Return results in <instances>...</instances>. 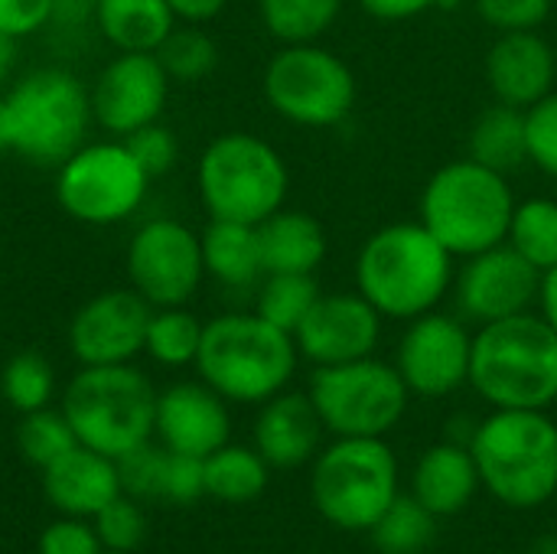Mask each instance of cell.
Instances as JSON below:
<instances>
[{
  "instance_id": "obj_28",
  "label": "cell",
  "mask_w": 557,
  "mask_h": 554,
  "mask_svg": "<svg viewBox=\"0 0 557 554\" xmlns=\"http://www.w3.org/2000/svg\"><path fill=\"white\" fill-rule=\"evenodd\" d=\"M268 464L251 447L225 444L206 457V496L222 503H251L268 487Z\"/></svg>"
},
{
  "instance_id": "obj_14",
  "label": "cell",
  "mask_w": 557,
  "mask_h": 554,
  "mask_svg": "<svg viewBox=\"0 0 557 554\" xmlns=\"http://www.w3.org/2000/svg\"><path fill=\"white\" fill-rule=\"evenodd\" d=\"M473 336L460 320L447 313H421L408 320L398 346L395 369L401 372L408 392L424 398H444L470 382Z\"/></svg>"
},
{
  "instance_id": "obj_49",
  "label": "cell",
  "mask_w": 557,
  "mask_h": 554,
  "mask_svg": "<svg viewBox=\"0 0 557 554\" xmlns=\"http://www.w3.org/2000/svg\"><path fill=\"white\" fill-rule=\"evenodd\" d=\"M13 52H16V39H10V36L0 33V85L7 82V75L13 69Z\"/></svg>"
},
{
  "instance_id": "obj_47",
  "label": "cell",
  "mask_w": 557,
  "mask_h": 554,
  "mask_svg": "<svg viewBox=\"0 0 557 554\" xmlns=\"http://www.w3.org/2000/svg\"><path fill=\"white\" fill-rule=\"evenodd\" d=\"M98 0H55L52 20L62 26H82L85 20H95Z\"/></svg>"
},
{
  "instance_id": "obj_36",
  "label": "cell",
  "mask_w": 557,
  "mask_h": 554,
  "mask_svg": "<svg viewBox=\"0 0 557 554\" xmlns=\"http://www.w3.org/2000/svg\"><path fill=\"white\" fill-rule=\"evenodd\" d=\"M16 447L33 467L46 470L49 464L65 457L72 447H78V438L62 411L39 408V411L23 415L20 428H16Z\"/></svg>"
},
{
  "instance_id": "obj_21",
  "label": "cell",
  "mask_w": 557,
  "mask_h": 554,
  "mask_svg": "<svg viewBox=\"0 0 557 554\" xmlns=\"http://www.w3.org/2000/svg\"><path fill=\"white\" fill-rule=\"evenodd\" d=\"M323 431L310 395L277 392L255 421V451L271 470H294L317 457Z\"/></svg>"
},
{
  "instance_id": "obj_35",
  "label": "cell",
  "mask_w": 557,
  "mask_h": 554,
  "mask_svg": "<svg viewBox=\"0 0 557 554\" xmlns=\"http://www.w3.org/2000/svg\"><path fill=\"white\" fill-rule=\"evenodd\" d=\"M52 389H55L52 366H49L46 356H39V353H33V349L16 353V356L3 366L0 392H3V398H7V405L16 408L20 415L49 408Z\"/></svg>"
},
{
  "instance_id": "obj_27",
  "label": "cell",
  "mask_w": 557,
  "mask_h": 554,
  "mask_svg": "<svg viewBox=\"0 0 557 554\" xmlns=\"http://www.w3.org/2000/svg\"><path fill=\"white\" fill-rule=\"evenodd\" d=\"M467 157L496 170L512 173L529 160V137H525V111L496 101L486 108L467 137Z\"/></svg>"
},
{
  "instance_id": "obj_37",
  "label": "cell",
  "mask_w": 557,
  "mask_h": 554,
  "mask_svg": "<svg viewBox=\"0 0 557 554\" xmlns=\"http://www.w3.org/2000/svg\"><path fill=\"white\" fill-rule=\"evenodd\" d=\"M114 464H117L121 493H127L134 500L160 496V490H163V467H166V447H153L150 441H144L134 451L121 454Z\"/></svg>"
},
{
  "instance_id": "obj_22",
  "label": "cell",
  "mask_w": 557,
  "mask_h": 554,
  "mask_svg": "<svg viewBox=\"0 0 557 554\" xmlns=\"http://www.w3.org/2000/svg\"><path fill=\"white\" fill-rule=\"evenodd\" d=\"M42 490H46V500L65 516H78V519L95 516L111 500L121 496L117 464L78 444L42 470Z\"/></svg>"
},
{
  "instance_id": "obj_46",
  "label": "cell",
  "mask_w": 557,
  "mask_h": 554,
  "mask_svg": "<svg viewBox=\"0 0 557 554\" xmlns=\"http://www.w3.org/2000/svg\"><path fill=\"white\" fill-rule=\"evenodd\" d=\"M173 7V13L186 23H206L212 16H219L225 10L228 0H166Z\"/></svg>"
},
{
  "instance_id": "obj_19",
  "label": "cell",
  "mask_w": 557,
  "mask_h": 554,
  "mask_svg": "<svg viewBox=\"0 0 557 554\" xmlns=\"http://www.w3.org/2000/svg\"><path fill=\"white\" fill-rule=\"evenodd\" d=\"M157 434L166 451L209 457L228 444L232 418L225 398L196 382H183L157 395Z\"/></svg>"
},
{
  "instance_id": "obj_51",
  "label": "cell",
  "mask_w": 557,
  "mask_h": 554,
  "mask_svg": "<svg viewBox=\"0 0 557 554\" xmlns=\"http://www.w3.org/2000/svg\"><path fill=\"white\" fill-rule=\"evenodd\" d=\"M529 554H557V532L542 535V539L529 549Z\"/></svg>"
},
{
  "instance_id": "obj_40",
  "label": "cell",
  "mask_w": 557,
  "mask_h": 554,
  "mask_svg": "<svg viewBox=\"0 0 557 554\" xmlns=\"http://www.w3.org/2000/svg\"><path fill=\"white\" fill-rule=\"evenodd\" d=\"M124 144H127V150L134 153V160L144 167V173H147L150 180H157V176H163L166 170H173L176 153H180V144H176V137H173V131L163 127L160 121L137 127L134 134L124 137Z\"/></svg>"
},
{
  "instance_id": "obj_16",
  "label": "cell",
  "mask_w": 557,
  "mask_h": 554,
  "mask_svg": "<svg viewBox=\"0 0 557 554\" xmlns=\"http://www.w3.org/2000/svg\"><path fill=\"white\" fill-rule=\"evenodd\" d=\"M542 294V271H535L509 242L470 255L457 274L460 310L480 327L529 313Z\"/></svg>"
},
{
  "instance_id": "obj_2",
  "label": "cell",
  "mask_w": 557,
  "mask_h": 554,
  "mask_svg": "<svg viewBox=\"0 0 557 554\" xmlns=\"http://www.w3.org/2000/svg\"><path fill=\"white\" fill-rule=\"evenodd\" d=\"M470 385L496 408L545 411L557 402V333L545 317L519 313L480 327Z\"/></svg>"
},
{
  "instance_id": "obj_50",
  "label": "cell",
  "mask_w": 557,
  "mask_h": 554,
  "mask_svg": "<svg viewBox=\"0 0 557 554\" xmlns=\"http://www.w3.org/2000/svg\"><path fill=\"white\" fill-rule=\"evenodd\" d=\"M0 153H10V118L3 98H0Z\"/></svg>"
},
{
  "instance_id": "obj_23",
  "label": "cell",
  "mask_w": 557,
  "mask_h": 554,
  "mask_svg": "<svg viewBox=\"0 0 557 554\" xmlns=\"http://www.w3.org/2000/svg\"><path fill=\"white\" fill-rule=\"evenodd\" d=\"M480 470L473 460V451L463 444H437L431 447L411 477V496L428 506L437 519L457 516L467 509V503L476 496Z\"/></svg>"
},
{
  "instance_id": "obj_3",
  "label": "cell",
  "mask_w": 557,
  "mask_h": 554,
  "mask_svg": "<svg viewBox=\"0 0 557 554\" xmlns=\"http://www.w3.org/2000/svg\"><path fill=\"white\" fill-rule=\"evenodd\" d=\"M196 369L225 402L258 405L294 379L297 343L258 313H225L202 327Z\"/></svg>"
},
{
  "instance_id": "obj_10",
  "label": "cell",
  "mask_w": 557,
  "mask_h": 554,
  "mask_svg": "<svg viewBox=\"0 0 557 554\" xmlns=\"http://www.w3.org/2000/svg\"><path fill=\"white\" fill-rule=\"evenodd\" d=\"M307 395L323 428L336 438H382L405 418L411 392L395 366L366 356L343 366H317Z\"/></svg>"
},
{
  "instance_id": "obj_26",
  "label": "cell",
  "mask_w": 557,
  "mask_h": 554,
  "mask_svg": "<svg viewBox=\"0 0 557 554\" xmlns=\"http://www.w3.org/2000/svg\"><path fill=\"white\" fill-rule=\"evenodd\" d=\"M199 238H202L206 274H212L225 287H248L264 274L258 225L212 219Z\"/></svg>"
},
{
  "instance_id": "obj_11",
  "label": "cell",
  "mask_w": 557,
  "mask_h": 554,
  "mask_svg": "<svg viewBox=\"0 0 557 554\" xmlns=\"http://www.w3.org/2000/svg\"><path fill=\"white\" fill-rule=\"evenodd\" d=\"M264 98L290 124L333 127L352 111L356 75L336 52L313 42H294L268 62Z\"/></svg>"
},
{
  "instance_id": "obj_45",
  "label": "cell",
  "mask_w": 557,
  "mask_h": 554,
  "mask_svg": "<svg viewBox=\"0 0 557 554\" xmlns=\"http://www.w3.org/2000/svg\"><path fill=\"white\" fill-rule=\"evenodd\" d=\"M359 7L375 20H411L424 10H434L437 0H359Z\"/></svg>"
},
{
  "instance_id": "obj_41",
  "label": "cell",
  "mask_w": 557,
  "mask_h": 554,
  "mask_svg": "<svg viewBox=\"0 0 557 554\" xmlns=\"http://www.w3.org/2000/svg\"><path fill=\"white\" fill-rule=\"evenodd\" d=\"M473 3L476 13L499 33L539 29L552 13V0H473Z\"/></svg>"
},
{
  "instance_id": "obj_32",
  "label": "cell",
  "mask_w": 557,
  "mask_h": 554,
  "mask_svg": "<svg viewBox=\"0 0 557 554\" xmlns=\"http://www.w3.org/2000/svg\"><path fill=\"white\" fill-rule=\"evenodd\" d=\"M202 327L206 323H199L183 307H157L147 323L144 353L160 366H189L199 356Z\"/></svg>"
},
{
  "instance_id": "obj_13",
  "label": "cell",
  "mask_w": 557,
  "mask_h": 554,
  "mask_svg": "<svg viewBox=\"0 0 557 554\" xmlns=\"http://www.w3.org/2000/svg\"><path fill=\"white\" fill-rule=\"evenodd\" d=\"M127 274L150 307H183L206 274L202 238L176 219H150L127 245Z\"/></svg>"
},
{
  "instance_id": "obj_34",
  "label": "cell",
  "mask_w": 557,
  "mask_h": 554,
  "mask_svg": "<svg viewBox=\"0 0 557 554\" xmlns=\"http://www.w3.org/2000/svg\"><path fill=\"white\" fill-rule=\"evenodd\" d=\"M157 59L170 75V82H199L215 69L219 46L206 29L186 23V26H173V33L157 46Z\"/></svg>"
},
{
  "instance_id": "obj_33",
  "label": "cell",
  "mask_w": 557,
  "mask_h": 554,
  "mask_svg": "<svg viewBox=\"0 0 557 554\" xmlns=\"http://www.w3.org/2000/svg\"><path fill=\"white\" fill-rule=\"evenodd\" d=\"M317 297H320V287L313 274H268V281L261 284L255 313L268 320L271 327L294 336L304 317L310 313V307L317 304Z\"/></svg>"
},
{
  "instance_id": "obj_20",
  "label": "cell",
  "mask_w": 557,
  "mask_h": 554,
  "mask_svg": "<svg viewBox=\"0 0 557 554\" xmlns=\"http://www.w3.org/2000/svg\"><path fill=\"white\" fill-rule=\"evenodd\" d=\"M557 75L555 49L535 33H499V39L486 52V82L496 101L512 108H532L545 95H552Z\"/></svg>"
},
{
  "instance_id": "obj_15",
  "label": "cell",
  "mask_w": 557,
  "mask_h": 554,
  "mask_svg": "<svg viewBox=\"0 0 557 554\" xmlns=\"http://www.w3.org/2000/svg\"><path fill=\"white\" fill-rule=\"evenodd\" d=\"M170 95V75L163 72L157 52H121L95 78L91 118L117 137L153 124L163 114Z\"/></svg>"
},
{
  "instance_id": "obj_52",
  "label": "cell",
  "mask_w": 557,
  "mask_h": 554,
  "mask_svg": "<svg viewBox=\"0 0 557 554\" xmlns=\"http://www.w3.org/2000/svg\"><path fill=\"white\" fill-rule=\"evenodd\" d=\"M101 554H134V552H108V549H104V552Z\"/></svg>"
},
{
  "instance_id": "obj_6",
  "label": "cell",
  "mask_w": 557,
  "mask_h": 554,
  "mask_svg": "<svg viewBox=\"0 0 557 554\" xmlns=\"http://www.w3.org/2000/svg\"><path fill=\"white\" fill-rule=\"evenodd\" d=\"M62 415L82 447L117 460L157 431V392L127 362L85 366L65 385Z\"/></svg>"
},
{
  "instance_id": "obj_24",
  "label": "cell",
  "mask_w": 557,
  "mask_h": 554,
  "mask_svg": "<svg viewBox=\"0 0 557 554\" xmlns=\"http://www.w3.org/2000/svg\"><path fill=\"white\" fill-rule=\"evenodd\" d=\"M264 274H313L326 258V229L300 209H277L258 222Z\"/></svg>"
},
{
  "instance_id": "obj_31",
  "label": "cell",
  "mask_w": 557,
  "mask_h": 554,
  "mask_svg": "<svg viewBox=\"0 0 557 554\" xmlns=\"http://www.w3.org/2000/svg\"><path fill=\"white\" fill-rule=\"evenodd\" d=\"M264 29L284 42H313L320 39L339 16L343 0H258Z\"/></svg>"
},
{
  "instance_id": "obj_9",
  "label": "cell",
  "mask_w": 557,
  "mask_h": 554,
  "mask_svg": "<svg viewBox=\"0 0 557 554\" xmlns=\"http://www.w3.org/2000/svg\"><path fill=\"white\" fill-rule=\"evenodd\" d=\"M317 513L346 532H369L398 496V460L382 438H339L310 477Z\"/></svg>"
},
{
  "instance_id": "obj_48",
  "label": "cell",
  "mask_w": 557,
  "mask_h": 554,
  "mask_svg": "<svg viewBox=\"0 0 557 554\" xmlns=\"http://www.w3.org/2000/svg\"><path fill=\"white\" fill-rule=\"evenodd\" d=\"M539 304H542V317L555 327V333H557V268H552L548 274H542V294H539Z\"/></svg>"
},
{
  "instance_id": "obj_7",
  "label": "cell",
  "mask_w": 557,
  "mask_h": 554,
  "mask_svg": "<svg viewBox=\"0 0 557 554\" xmlns=\"http://www.w3.org/2000/svg\"><path fill=\"white\" fill-rule=\"evenodd\" d=\"M202 206L212 219L258 225L287 199V167L281 153L245 131L215 137L196 170Z\"/></svg>"
},
{
  "instance_id": "obj_29",
  "label": "cell",
  "mask_w": 557,
  "mask_h": 554,
  "mask_svg": "<svg viewBox=\"0 0 557 554\" xmlns=\"http://www.w3.org/2000/svg\"><path fill=\"white\" fill-rule=\"evenodd\" d=\"M372 545L382 554H421L437 535V516L414 496H395V503L369 529Z\"/></svg>"
},
{
  "instance_id": "obj_1",
  "label": "cell",
  "mask_w": 557,
  "mask_h": 554,
  "mask_svg": "<svg viewBox=\"0 0 557 554\" xmlns=\"http://www.w3.org/2000/svg\"><path fill=\"white\" fill-rule=\"evenodd\" d=\"M454 281V255L424 222H395L366 238L356 258L359 294L392 320L431 313Z\"/></svg>"
},
{
  "instance_id": "obj_44",
  "label": "cell",
  "mask_w": 557,
  "mask_h": 554,
  "mask_svg": "<svg viewBox=\"0 0 557 554\" xmlns=\"http://www.w3.org/2000/svg\"><path fill=\"white\" fill-rule=\"evenodd\" d=\"M55 0H0V33L10 39L33 36L52 20Z\"/></svg>"
},
{
  "instance_id": "obj_5",
  "label": "cell",
  "mask_w": 557,
  "mask_h": 554,
  "mask_svg": "<svg viewBox=\"0 0 557 554\" xmlns=\"http://www.w3.org/2000/svg\"><path fill=\"white\" fill-rule=\"evenodd\" d=\"M516 212L506 173L470 157L441 167L421 193V222L454 255L470 258L503 245Z\"/></svg>"
},
{
  "instance_id": "obj_30",
  "label": "cell",
  "mask_w": 557,
  "mask_h": 554,
  "mask_svg": "<svg viewBox=\"0 0 557 554\" xmlns=\"http://www.w3.org/2000/svg\"><path fill=\"white\" fill-rule=\"evenodd\" d=\"M506 242L542 274L557 268V202L555 199H525L516 202Z\"/></svg>"
},
{
  "instance_id": "obj_43",
  "label": "cell",
  "mask_w": 557,
  "mask_h": 554,
  "mask_svg": "<svg viewBox=\"0 0 557 554\" xmlns=\"http://www.w3.org/2000/svg\"><path fill=\"white\" fill-rule=\"evenodd\" d=\"M101 539L95 526H85L78 516L59 519L39 535V554H101Z\"/></svg>"
},
{
  "instance_id": "obj_17",
  "label": "cell",
  "mask_w": 557,
  "mask_h": 554,
  "mask_svg": "<svg viewBox=\"0 0 557 554\" xmlns=\"http://www.w3.org/2000/svg\"><path fill=\"white\" fill-rule=\"evenodd\" d=\"M153 307L137 291H104L69 323V349L82 366H121L144 353Z\"/></svg>"
},
{
  "instance_id": "obj_25",
  "label": "cell",
  "mask_w": 557,
  "mask_h": 554,
  "mask_svg": "<svg viewBox=\"0 0 557 554\" xmlns=\"http://www.w3.org/2000/svg\"><path fill=\"white\" fill-rule=\"evenodd\" d=\"M176 13L166 0H98L95 23L117 52H157L173 33Z\"/></svg>"
},
{
  "instance_id": "obj_38",
  "label": "cell",
  "mask_w": 557,
  "mask_h": 554,
  "mask_svg": "<svg viewBox=\"0 0 557 554\" xmlns=\"http://www.w3.org/2000/svg\"><path fill=\"white\" fill-rule=\"evenodd\" d=\"M91 519H95V532L101 539V549H108V552H134L144 542V535H147L144 513L124 493L117 500H111Z\"/></svg>"
},
{
  "instance_id": "obj_8",
  "label": "cell",
  "mask_w": 557,
  "mask_h": 554,
  "mask_svg": "<svg viewBox=\"0 0 557 554\" xmlns=\"http://www.w3.org/2000/svg\"><path fill=\"white\" fill-rule=\"evenodd\" d=\"M3 104L10 118V153L36 167H62L85 144L91 98L62 69L29 72L3 95Z\"/></svg>"
},
{
  "instance_id": "obj_4",
  "label": "cell",
  "mask_w": 557,
  "mask_h": 554,
  "mask_svg": "<svg viewBox=\"0 0 557 554\" xmlns=\"http://www.w3.org/2000/svg\"><path fill=\"white\" fill-rule=\"evenodd\" d=\"M480 483L512 509H532L557 493V424L545 411L496 408L470 438Z\"/></svg>"
},
{
  "instance_id": "obj_39",
  "label": "cell",
  "mask_w": 557,
  "mask_h": 554,
  "mask_svg": "<svg viewBox=\"0 0 557 554\" xmlns=\"http://www.w3.org/2000/svg\"><path fill=\"white\" fill-rule=\"evenodd\" d=\"M529 160L557 180V91L525 108Z\"/></svg>"
},
{
  "instance_id": "obj_18",
  "label": "cell",
  "mask_w": 557,
  "mask_h": 554,
  "mask_svg": "<svg viewBox=\"0 0 557 554\" xmlns=\"http://www.w3.org/2000/svg\"><path fill=\"white\" fill-rule=\"evenodd\" d=\"M382 313L362 294H320L294 333L297 353L317 366H343L375 353Z\"/></svg>"
},
{
  "instance_id": "obj_12",
  "label": "cell",
  "mask_w": 557,
  "mask_h": 554,
  "mask_svg": "<svg viewBox=\"0 0 557 554\" xmlns=\"http://www.w3.org/2000/svg\"><path fill=\"white\" fill-rule=\"evenodd\" d=\"M150 176L124 140L82 144L55 173L59 206L85 225H114L147 196Z\"/></svg>"
},
{
  "instance_id": "obj_42",
  "label": "cell",
  "mask_w": 557,
  "mask_h": 554,
  "mask_svg": "<svg viewBox=\"0 0 557 554\" xmlns=\"http://www.w3.org/2000/svg\"><path fill=\"white\" fill-rule=\"evenodd\" d=\"M202 496H206V457L166 451L160 500H170V503H196Z\"/></svg>"
}]
</instances>
